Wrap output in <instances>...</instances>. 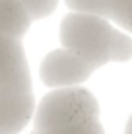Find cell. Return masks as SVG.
Instances as JSON below:
<instances>
[{
	"mask_svg": "<svg viewBox=\"0 0 132 134\" xmlns=\"http://www.w3.org/2000/svg\"><path fill=\"white\" fill-rule=\"evenodd\" d=\"M60 43L93 70L132 58V39L95 14L72 12L64 16L60 21Z\"/></svg>",
	"mask_w": 132,
	"mask_h": 134,
	"instance_id": "1",
	"label": "cell"
},
{
	"mask_svg": "<svg viewBox=\"0 0 132 134\" xmlns=\"http://www.w3.org/2000/svg\"><path fill=\"white\" fill-rule=\"evenodd\" d=\"M33 115L35 130L47 132L62 124L99 119V103L91 91L82 86L56 87L41 99Z\"/></svg>",
	"mask_w": 132,
	"mask_h": 134,
	"instance_id": "2",
	"label": "cell"
},
{
	"mask_svg": "<svg viewBox=\"0 0 132 134\" xmlns=\"http://www.w3.org/2000/svg\"><path fill=\"white\" fill-rule=\"evenodd\" d=\"M95 70L89 64H85L80 57L70 53L68 49H56L51 51L43 58L39 68L41 82L49 87H70L80 86L91 76Z\"/></svg>",
	"mask_w": 132,
	"mask_h": 134,
	"instance_id": "3",
	"label": "cell"
},
{
	"mask_svg": "<svg viewBox=\"0 0 132 134\" xmlns=\"http://www.w3.org/2000/svg\"><path fill=\"white\" fill-rule=\"evenodd\" d=\"M0 87L31 90V74L20 39L0 35Z\"/></svg>",
	"mask_w": 132,
	"mask_h": 134,
	"instance_id": "4",
	"label": "cell"
},
{
	"mask_svg": "<svg viewBox=\"0 0 132 134\" xmlns=\"http://www.w3.org/2000/svg\"><path fill=\"white\" fill-rule=\"evenodd\" d=\"M35 111L31 90L0 87V134H20Z\"/></svg>",
	"mask_w": 132,
	"mask_h": 134,
	"instance_id": "5",
	"label": "cell"
},
{
	"mask_svg": "<svg viewBox=\"0 0 132 134\" xmlns=\"http://www.w3.org/2000/svg\"><path fill=\"white\" fill-rule=\"evenodd\" d=\"M31 21L33 20L21 0H0V35L21 41Z\"/></svg>",
	"mask_w": 132,
	"mask_h": 134,
	"instance_id": "6",
	"label": "cell"
},
{
	"mask_svg": "<svg viewBox=\"0 0 132 134\" xmlns=\"http://www.w3.org/2000/svg\"><path fill=\"white\" fill-rule=\"evenodd\" d=\"M103 2H105L103 18L132 31V0H103Z\"/></svg>",
	"mask_w": 132,
	"mask_h": 134,
	"instance_id": "7",
	"label": "cell"
},
{
	"mask_svg": "<svg viewBox=\"0 0 132 134\" xmlns=\"http://www.w3.org/2000/svg\"><path fill=\"white\" fill-rule=\"evenodd\" d=\"M41 134H105L99 119L93 121H84V122H72V124H62V126L51 128Z\"/></svg>",
	"mask_w": 132,
	"mask_h": 134,
	"instance_id": "8",
	"label": "cell"
},
{
	"mask_svg": "<svg viewBox=\"0 0 132 134\" xmlns=\"http://www.w3.org/2000/svg\"><path fill=\"white\" fill-rule=\"evenodd\" d=\"M21 2L27 8L31 20H43L54 12L58 0H21Z\"/></svg>",
	"mask_w": 132,
	"mask_h": 134,
	"instance_id": "9",
	"label": "cell"
},
{
	"mask_svg": "<svg viewBox=\"0 0 132 134\" xmlns=\"http://www.w3.org/2000/svg\"><path fill=\"white\" fill-rule=\"evenodd\" d=\"M66 6L72 12L80 14H95V16H105V2L103 0H64Z\"/></svg>",
	"mask_w": 132,
	"mask_h": 134,
	"instance_id": "10",
	"label": "cell"
},
{
	"mask_svg": "<svg viewBox=\"0 0 132 134\" xmlns=\"http://www.w3.org/2000/svg\"><path fill=\"white\" fill-rule=\"evenodd\" d=\"M124 134H132V115H130L128 122H126V126H124Z\"/></svg>",
	"mask_w": 132,
	"mask_h": 134,
	"instance_id": "11",
	"label": "cell"
},
{
	"mask_svg": "<svg viewBox=\"0 0 132 134\" xmlns=\"http://www.w3.org/2000/svg\"><path fill=\"white\" fill-rule=\"evenodd\" d=\"M33 134H41V132H33Z\"/></svg>",
	"mask_w": 132,
	"mask_h": 134,
	"instance_id": "12",
	"label": "cell"
}]
</instances>
